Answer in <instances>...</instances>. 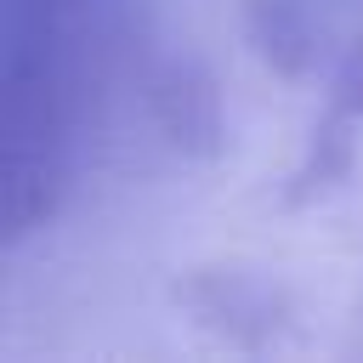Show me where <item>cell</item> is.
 <instances>
[{"instance_id":"obj_1","label":"cell","mask_w":363,"mask_h":363,"mask_svg":"<svg viewBox=\"0 0 363 363\" xmlns=\"http://www.w3.org/2000/svg\"><path fill=\"white\" fill-rule=\"evenodd\" d=\"M6 216L23 227L62 176L102 45V0H6Z\"/></svg>"}]
</instances>
